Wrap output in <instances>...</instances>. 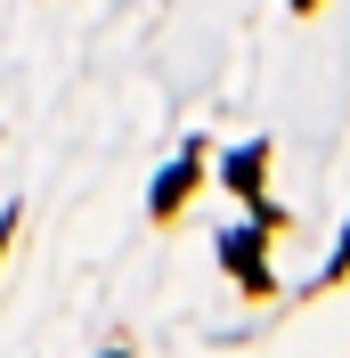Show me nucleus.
Returning a JSON list of instances; mask_svg holds the SVG:
<instances>
[{
	"mask_svg": "<svg viewBox=\"0 0 350 358\" xmlns=\"http://www.w3.org/2000/svg\"><path fill=\"white\" fill-rule=\"evenodd\" d=\"M220 261L237 268V277H244L253 293H269V268H261V236H244V228H228V236H220Z\"/></svg>",
	"mask_w": 350,
	"mask_h": 358,
	"instance_id": "nucleus-1",
	"label": "nucleus"
},
{
	"mask_svg": "<svg viewBox=\"0 0 350 358\" xmlns=\"http://www.w3.org/2000/svg\"><path fill=\"white\" fill-rule=\"evenodd\" d=\"M188 187H196V155H188V163H172V171L155 179V203H147V212H155V220H172V212H179V196H188Z\"/></svg>",
	"mask_w": 350,
	"mask_h": 358,
	"instance_id": "nucleus-2",
	"label": "nucleus"
},
{
	"mask_svg": "<svg viewBox=\"0 0 350 358\" xmlns=\"http://www.w3.org/2000/svg\"><path fill=\"white\" fill-rule=\"evenodd\" d=\"M261 147H244V155H228V187H237V196H253V187H261Z\"/></svg>",
	"mask_w": 350,
	"mask_h": 358,
	"instance_id": "nucleus-3",
	"label": "nucleus"
},
{
	"mask_svg": "<svg viewBox=\"0 0 350 358\" xmlns=\"http://www.w3.org/2000/svg\"><path fill=\"white\" fill-rule=\"evenodd\" d=\"M302 8H318V0H302Z\"/></svg>",
	"mask_w": 350,
	"mask_h": 358,
	"instance_id": "nucleus-4",
	"label": "nucleus"
}]
</instances>
